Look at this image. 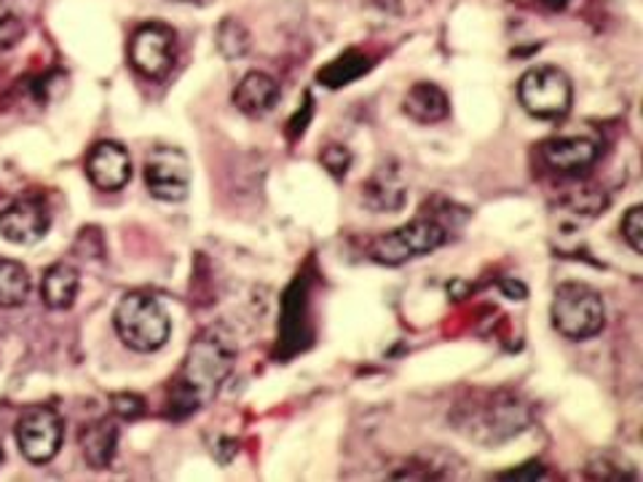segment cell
I'll use <instances>...</instances> for the list:
<instances>
[{
	"instance_id": "6da1fadb",
	"label": "cell",
	"mask_w": 643,
	"mask_h": 482,
	"mask_svg": "<svg viewBox=\"0 0 643 482\" xmlns=\"http://www.w3.org/2000/svg\"><path fill=\"white\" fill-rule=\"evenodd\" d=\"M234 359L236 348L231 335H225L220 327L201 333L190 344L183 370L172 383L166 413L172 418H185L205 408L218 394V388L223 386V381L228 379Z\"/></svg>"
},
{
	"instance_id": "7a4b0ae2",
	"label": "cell",
	"mask_w": 643,
	"mask_h": 482,
	"mask_svg": "<svg viewBox=\"0 0 643 482\" xmlns=\"http://www.w3.org/2000/svg\"><path fill=\"white\" fill-rule=\"evenodd\" d=\"M115 333L135 351H159L170 341V313L164 306L145 293H129L115 306Z\"/></svg>"
},
{
	"instance_id": "3957f363",
	"label": "cell",
	"mask_w": 643,
	"mask_h": 482,
	"mask_svg": "<svg viewBox=\"0 0 643 482\" xmlns=\"http://www.w3.org/2000/svg\"><path fill=\"white\" fill-rule=\"evenodd\" d=\"M553 324L564 338L588 341L606 327V306L598 289L584 282H564L555 289Z\"/></svg>"
},
{
	"instance_id": "277c9868",
	"label": "cell",
	"mask_w": 643,
	"mask_h": 482,
	"mask_svg": "<svg viewBox=\"0 0 643 482\" xmlns=\"http://www.w3.org/2000/svg\"><path fill=\"white\" fill-rule=\"evenodd\" d=\"M518 100L523 110L542 121H564L573 102L571 81L558 67H531L518 84Z\"/></svg>"
},
{
	"instance_id": "5b68a950",
	"label": "cell",
	"mask_w": 643,
	"mask_h": 482,
	"mask_svg": "<svg viewBox=\"0 0 643 482\" xmlns=\"http://www.w3.org/2000/svg\"><path fill=\"white\" fill-rule=\"evenodd\" d=\"M445 244V228L437 220L419 218L413 223L403 225V228H394L389 234L379 236L370 247L375 263L381 265H403L408 260L421 258V255L434 252L437 247Z\"/></svg>"
},
{
	"instance_id": "8992f818",
	"label": "cell",
	"mask_w": 643,
	"mask_h": 482,
	"mask_svg": "<svg viewBox=\"0 0 643 482\" xmlns=\"http://www.w3.org/2000/svg\"><path fill=\"white\" fill-rule=\"evenodd\" d=\"M145 185L159 201H183L190 194V161L175 145H159L145 159Z\"/></svg>"
},
{
	"instance_id": "52a82bcc",
	"label": "cell",
	"mask_w": 643,
	"mask_h": 482,
	"mask_svg": "<svg viewBox=\"0 0 643 482\" xmlns=\"http://www.w3.org/2000/svg\"><path fill=\"white\" fill-rule=\"evenodd\" d=\"M177 57V40L172 27L150 22L132 35L129 40V62L145 78L161 81L172 73Z\"/></svg>"
},
{
	"instance_id": "ba28073f",
	"label": "cell",
	"mask_w": 643,
	"mask_h": 482,
	"mask_svg": "<svg viewBox=\"0 0 643 482\" xmlns=\"http://www.w3.org/2000/svg\"><path fill=\"white\" fill-rule=\"evenodd\" d=\"M65 437V427L54 408H30L16 423V445L22 456L33 464H46L57 456Z\"/></svg>"
},
{
	"instance_id": "9c48e42d",
	"label": "cell",
	"mask_w": 643,
	"mask_h": 482,
	"mask_svg": "<svg viewBox=\"0 0 643 482\" xmlns=\"http://www.w3.org/2000/svg\"><path fill=\"white\" fill-rule=\"evenodd\" d=\"M49 209H46L44 201L33 199V196L16 199L5 209H0V234L11 244H22V247L38 244L49 234Z\"/></svg>"
},
{
	"instance_id": "30bf717a",
	"label": "cell",
	"mask_w": 643,
	"mask_h": 482,
	"mask_svg": "<svg viewBox=\"0 0 643 482\" xmlns=\"http://www.w3.org/2000/svg\"><path fill=\"white\" fill-rule=\"evenodd\" d=\"M86 174L100 190H121L132 180V156L119 143H97L86 159Z\"/></svg>"
},
{
	"instance_id": "8fae6325",
	"label": "cell",
	"mask_w": 643,
	"mask_h": 482,
	"mask_svg": "<svg viewBox=\"0 0 643 482\" xmlns=\"http://www.w3.org/2000/svg\"><path fill=\"white\" fill-rule=\"evenodd\" d=\"M598 143L590 137H549L542 145V156L547 166H553L560 174H569V177L588 172L598 161Z\"/></svg>"
},
{
	"instance_id": "7c38bea8",
	"label": "cell",
	"mask_w": 643,
	"mask_h": 482,
	"mask_svg": "<svg viewBox=\"0 0 643 482\" xmlns=\"http://www.w3.org/2000/svg\"><path fill=\"white\" fill-rule=\"evenodd\" d=\"M276 102H280V84L269 73H260V70L247 73L234 89V104L250 119L271 113Z\"/></svg>"
},
{
	"instance_id": "4fadbf2b",
	"label": "cell",
	"mask_w": 643,
	"mask_h": 482,
	"mask_svg": "<svg viewBox=\"0 0 643 482\" xmlns=\"http://www.w3.org/2000/svg\"><path fill=\"white\" fill-rule=\"evenodd\" d=\"M403 110L419 124H437V121L448 119L450 102L448 95L437 84L421 81V84L410 86V91L405 95Z\"/></svg>"
},
{
	"instance_id": "5bb4252c",
	"label": "cell",
	"mask_w": 643,
	"mask_h": 482,
	"mask_svg": "<svg viewBox=\"0 0 643 482\" xmlns=\"http://www.w3.org/2000/svg\"><path fill=\"white\" fill-rule=\"evenodd\" d=\"M119 448V427L108 418L89 423L81 432V453L91 469H108Z\"/></svg>"
},
{
	"instance_id": "9a60e30c",
	"label": "cell",
	"mask_w": 643,
	"mask_h": 482,
	"mask_svg": "<svg viewBox=\"0 0 643 482\" xmlns=\"http://www.w3.org/2000/svg\"><path fill=\"white\" fill-rule=\"evenodd\" d=\"M364 205H368L373 212H397L399 207L405 205V185L399 180L397 166H381L373 177L364 183Z\"/></svg>"
},
{
	"instance_id": "2e32d148",
	"label": "cell",
	"mask_w": 643,
	"mask_h": 482,
	"mask_svg": "<svg viewBox=\"0 0 643 482\" xmlns=\"http://www.w3.org/2000/svg\"><path fill=\"white\" fill-rule=\"evenodd\" d=\"M78 271L67 263H54L44 274V282H40V298L49 309L65 311L75 304V295H78Z\"/></svg>"
},
{
	"instance_id": "e0dca14e",
	"label": "cell",
	"mask_w": 643,
	"mask_h": 482,
	"mask_svg": "<svg viewBox=\"0 0 643 482\" xmlns=\"http://www.w3.org/2000/svg\"><path fill=\"white\" fill-rule=\"evenodd\" d=\"M30 295V274L22 263L0 258V309H16Z\"/></svg>"
},
{
	"instance_id": "ac0fdd59",
	"label": "cell",
	"mask_w": 643,
	"mask_h": 482,
	"mask_svg": "<svg viewBox=\"0 0 643 482\" xmlns=\"http://www.w3.org/2000/svg\"><path fill=\"white\" fill-rule=\"evenodd\" d=\"M368 67V57L359 54V51H346L338 60H333L327 67L320 70V84L330 86V89H341V86L357 81Z\"/></svg>"
},
{
	"instance_id": "d6986e66",
	"label": "cell",
	"mask_w": 643,
	"mask_h": 482,
	"mask_svg": "<svg viewBox=\"0 0 643 482\" xmlns=\"http://www.w3.org/2000/svg\"><path fill=\"white\" fill-rule=\"evenodd\" d=\"M218 49L220 54L228 57V60H242L250 49V35H247L245 25L236 20H223L218 27Z\"/></svg>"
},
{
	"instance_id": "ffe728a7",
	"label": "cell",
	"mask_w": 643,
	"mask_h": 482,
	"mask_svg": "<svg viewBox=\"0 0 643 482\" xmlns=\"http://www.w3.org/2000/svg\"><path fill=\"white\" fill-rule=\"evenodd\" d=\"M622 236L635 255L643 252V207H630L622 218Z\"/></svg>"
},
{
	"instance_id": "44dd1931",
	"label": "cell",
	"mask_w": 643,
	"mask_h": 482,
	"mask_svg": "<svg viewBox=\"0 0 643 482\" xmlns=\"http://www.w3.org/2000/svg\"><path fill=\"white\" fill-rule=\"evenodd\" d=\"M322 164L324 170H327L333 177H344L346 170H349L351 164V153L344 148V145H327V148L322 150Z\"/></svg>"
},
{
	"instance_id": "7402d4cb",
	"label": "cell",
	"mask_w": 643,
	"mask_h": 482,
	"mask_svg": "<svg viewBox=\"0 0 643 482\" xmlns=\"http://www.w3.org/2000/svg\"><path fill=\"white\" fill-rule=\"evenodd\" d=\"M22 35H25V25H22L20 16L11 14V11H3L0 14V49L20 44Z\"/></svg>"
},
{
	"instance_id": "603a6c76",
	"label": "cell",
	"mask_w": 643,
	"mask_h": 482,
	"mask_svg": "<svg viewBox=\"0 0 643 482\" xmlns=\"http://www.w3.org/2000/svg\"><path fill=\"white\" fill-rule=\"evenodd\" d=\"M113 410L119 418H137L145 413V403L143 397H137V394H115Z\"/></svg>"
},
{
	"instance_id": "cb8c5ba5",
	"label": "cell",
	"mask_w": 643,
	"mask_h": 482,
	"mask_svg": "<svg viewBox=\"0 0 643 482\" xmlns=\"http://www.w3.org/2000/svg\"><path fill=\"white\" fill-rule=\"evenodd\" d=\"M544 469L542 464H525L523 469H512V472L499 474V480H542Z\"/></svg>"
},
{
	"instance_id": "d4e9b609",
	"label": "cell",
	"mask_w": 643,
	"mask_h": 482,
	"mask_svg": "<svg viewBox=\"0 0 643 482\" xmlns=\"http://www.w3.org/2000/svg\"><path fill=\"white\" fill-rule=\"evenodd\" d=\"M539 3H544V5H547V9L558 11V9H564V5L569 3V0H539Z\"/></svg>"
},
{
	"instance_id": "484cf974",
	"label": "cell",
	"mask_w": 643,
	"mask_h": 482,
	"mask_svg": "<svg viewBox=\"0 0 643 482\" xmlns=\"http://www.w3.org/2000/svg\"><path fill=\"white\" fill-rule=\"evenodd\" d=\"M0 464H3V448H0Z\"/></svg>"
}]
</instances>
